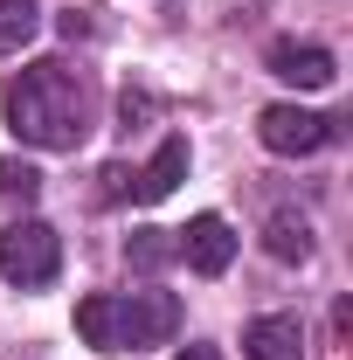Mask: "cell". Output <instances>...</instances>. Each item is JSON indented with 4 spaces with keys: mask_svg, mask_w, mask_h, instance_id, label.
I'll list each match as a JSON object with an SVG mask.
<instances>
[{
    "mask_svg": "<svg viewBox=\"0 0 353 360\" xmlns=\"http://www.w3.org/2000/svg\"><path fill=\"white\" fill-rule=\"evenodd\" d=\"M56 270H63V236L42 215H21V222L0 229V277L7 284L42 291V284H56Z\"/></svg>",
    "mask_w": 353,
    "mask_h": 360,
    "instance_id": "3957f363",
    "label": "cell"
},
{
    "mask_svg": "<svg viewBox=\"0 0 353 360\" xmlns=\"http://www.w3.org/2000/svg\"><path fill=\"white\" fill-rule=\"evenodd\" d=\"M180 180H187V139L174 132V139H160V153L146 160V174H132V194L139 201H167Z\"/></svg>",
    "mask_w": 353,
    "mask_h": 360,
    "instance_id": "ba28073f",
    "label": "cell"
},
{
    "mask_svg": "<svg viewBox=\"0 0 353 360\" xmlns=\"http://www.w3.org/2000/svg\"><path fill=\"white\" fill-rule=\"evenodd\" d=\"M7 132L35 153H70L90 132V90L70 63H28L7 84Z\"/></svg>",
    "mask_w": 353,
    "mask_h": 360,
    "instance_id": "6da1fadb",
    "label": "cell"
},
{
    "mask_svg": "<svg viewBox=\"0 0 353 360\" xmlns=\"http://www.w3.org/2000/svg\"><path fill=\"white\" fill-rule=\"evenodd\" d=\"M180 257H187V270H201V277H222V270L236 264V229L222 222V215H194L187 229H174Z\"/></svg>",
    "mask_w": 353,
    "mask_h": 360,
    "instance_id": "5b68a950",
    "label": "cell"
},
{
    "mask_svg": "<svg viewBox=\"0 0 353 360\" xmlns=\"http://www.w3.org/2000/svg\"><path fill=\"white\" fill-rule=\"evenodd\" d=\"M174 360H222V347H180Z\"/></svg>",
    "mask_w": 353,
    "mask_h": 360,
    "instance_id": "4fadbf2b",
    "label": "cell"
},
{
    "mask_svg": "<svg viewBox=\"0 0 353 360\" xmlns=\"http://www.w3.org/2000/svg\"><path fill=\"white\" fill-rule=\"evenodd\" d=\"M270 77H284L298 90H326L340 77V63H333V49H319V42H270Z\"/></svg>",
    "mask_w": 353,
    "mask_h": 360,
    "instance_id": "8992f818",
    "label": "cell"
},
{
    "mask_svg": "<svg viewBox=\"0 0 353 360\" xmlns=\"http://www.w3.org/2000/svg\"><path fill=\"white\" fill-rule=\"evenodd\" d=\"M243 354L250 360H305V326L291 312H264L243 326Z\"/></svg>",
    "mask_w": 353,
    "mask_h": 360,
    "instance_id": "52a82bcc",
    "label": "cell"
},
{
    "mask_svg": "<svg viewBox=\"0 0 353 360\" xmlns=\"http://www.w3.org/2000/svg\"><path fill=\"white\" fill-rule=\"evenodd\" d=\"M257 139H264V153H277V160H305V153H319V146L340 139V118L305 111V104H264L257 111Z\"/></svg>",
    "mask_w": 353,
    "mask_h": 360,
    "instance_id": "277c9868",
    "label": "cell"
},
{
    "mask_svg": "<svg viewBox=\"0 0 353 360\" xmlns=\"http://www.w3.org/2000/svg\"><path fill=\"white\" fill-rule=\"evenodd\" d=\"M42 35V7L35 0H0V49L14 56V49H28Z\"/></svg>",
    "mask_w": 353,
    "mask_h": 360,
    "instance_id": "8fae6325",
    "label": "cell"
},
{
    "mask_svg": "<svg viewBox=\"0 0 353 360\" xmlns=\"http://www.w3.org/2000/svg\"><path fill=\"white\" fill-rule=\"evenodd\" d=\"M77 333L97 354H139L167 347L180 333V298L174 291H90L77 305Z\"/></svg>",
    "mask_w": 353,
    "mask_h": 360,
    "instance_id": "7a4b0ae2",
    "label": "cell"
},
{
    "mask_svg": "<svg viewBox=\"0 0 353 360\" xmlns=\"http://www.w3.org/2000/svg\"><path fill=\"white\" fill-rule=\"evenodd\" d=\"M174 257H180L174 229H132V236H125V264L132 270H167Z\"/></svg>",
    "mask_w": 353,
    "mask_h": 360,
    "instance_id": "30bf717a",
    "label": "cell"
},
{
    "mask_svg": "<svg viewBox=\"0 0 353 360\" xmlns=\"http://www.w3.org/2000/svg\"><path fill=\"white\" fill-rule=\"evenodd\" d=\"M0 194H7V201H35V194H42V174H35L28 160H0Z\"/></svg>",
    "mask_w": 353,
    "mask_h": 360,
    "instance_id": "7c38bea8",
    "label": "cell"
},
{
    "mask_svg": "<svg viewBox=\"0 0 353 360\" xmlns=\"http://www.w3.org/2000/svg\"><path fill=\"white\" fill-rule=\"evenodd\" d=\"M264 250L277 257V264H305V257H312V222L291 215V208L270 215V222H264Z\"/></svg>",
    "mask_w": 353,
    "mask_h": 360,
    "instance_id": "9c48e42d",
    "label": "cell"
}]
</instances>
